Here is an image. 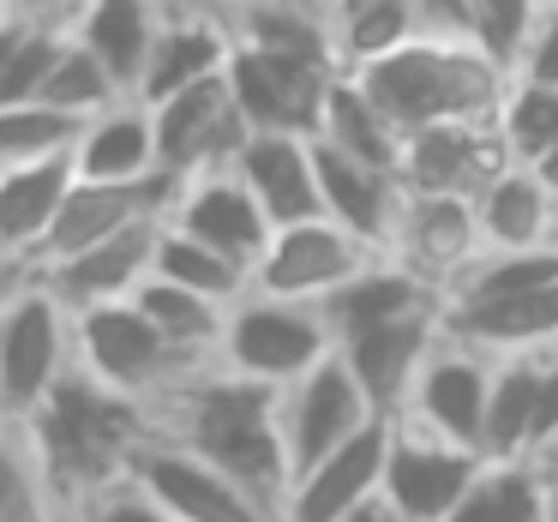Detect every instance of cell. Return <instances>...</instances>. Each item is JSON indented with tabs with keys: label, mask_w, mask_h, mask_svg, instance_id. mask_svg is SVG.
<instances>
[{
	"label": "cell",
	"mask_w": 558,
	"mask_h": 522,
	"mask_svg": "<svg viewBox=\"0 0 558 522\" xmlns=\"http://www.w3.org/2000/svg\"><path fill=\"white\" fill-rule=\"evenodd\" d=\"M150 433V409L121 390L97 385L85 366L61 378V385L43 397V409L25 421V438L37 450V469L49 474L54 498L66 510L78 498L102 493L109 481L126 474V457L138 450V438Z\"/></svg>",
	"instance_id": "7a4b0ae2"
},
{
	"label": "cell",
	"mask_w": 558,
	"mask_h": 522,
	"mask_svg": "<svg viewBox=\"0 0 558 522\" xmlns=\"http://www.w3.org/2000/svg\"><path fill=\"white\" fill-rule=\"evenodd\" d=\"M421 13L414 0H330V43H337V66L361 73V66L397 54L402 43L421 37Z\"/></svg>",
	"instance_id": "1f68e13d"
},
{
	"label": "cell",
	"mask_w": 558,
	"mask_h": 522,
	"mask_svg": "<svg viewBox=\"0 0 558 522\" xmlns=\"http://www.w3.org/2000/svg\"><path fill=\"white\" fill-rule=\"evenodd\" d=\"M493 354L469 349L457 337H438V349L426 354L421 378H414L402 421L426 426L433 438H450L462 450H481L486 433V397H493Z\"/></svg>",
	"instance_id": "7c38bea8"
},
{
	"label": "cell",
	"mask_w": 558,
	"mask_h": 522,
	"mask_svg": "<svg viewBox=\"0 0 558 522\" xmlns=\"http://www.w3.org/2000/svg\"><path fill=\"white\" fill-rule=\"evenodd\" d=\"M133 306H138V313H145L181 354H193V361H217L222 318H229V306H222V301L193 294V289H181V282L145 277V282L133 289Z\"/></svg>",
	"instance_id": "836d02e7"
},
{
	"label": "cell",
	"mask_w": 558,
	"mask_h": 522,
	"mask_svg": "<svg viewBox=\"0 0 558 522\" xmlns=\"http://www.w3.org/2000/svg\"><path fill=\"white\" fill-rule=\"evenodd\" d=\"M73 157H43V162H13L0 169V253L7 258H37L73 193Z\"/></svg>",
	"instance_id": "d4e9b609"
},
{
	"label": "cell",
	"mask_w": 558,
	"mask_h": 522,
	"mask_svg": "<svg viewBox=\"0 0 558 522\" xmlns=\"http://www.w3.org/2000/svg\"><path fill=\"white\" fill-rule=\"evenodd\" d=\"M150 277L181 282V289H193V294H210V301H222V306H234L246 289H253V270H241L234 258H222L217 246H205V241H193V234H181L174 222H162V234H157Z\"/></svg>",
	"instance_id": "d590c367"
},
{
	"label": "cell",
	"mask_w": 558,
	"mask_h": 522,
	"mask_svg": "<svg viewBox=\"0 0 558 522\" xmlns=\"http://www.w3.org/2000/svg\"><path fill=\"white\" fill-rule=\"evenodd\" d=\"M534 19H541V0H474V43L493 61L517 66V49Z\"/></svg>",
	"instance_id": "ab89813d"
},
{
	"label": "cell",
	"mask_w": 558,
	"mask_h": 522,
	"mask_svg": "<svg viewBox=\"0 0 558 522\" xmlns=\"http://www.w3.org/2000/svg\"><path fill=\"white\" fill-rule=\"evenodd\" d=\"M337 349L325 313L306 301H277V294L246 289L222 318V342H217V366L258 385H294L301 373H313L325 354Z\"/></svg>",
	"instance_id": "8992f818"
},
{
	"label": "cell",
	"mask_w": 558,
	"mask_h": 522,
	"mask_svg": "<svg viewBox=\"0 0 558 522\" xmlns=\"http://www.w3.org/2000/svg\"><path fill=\"white\" fill-rule=\"evenodd\" d=\"M73 174L78 181H150V174H162L157 121H150L145 102L126 97L114 109L90 114L73 145Z\"/></svg>",
	"instance_id": "484cf974"
},
{
	"label": "cell",
	"mask_w": 558,
	"mask_h": 522,
	"mask_svg": "<svg viewBox=\"0 0 558 522\" xmlns=\"http://www.w3.org/2000/svg\"><path fill=\"white\" fill-rule=\"evenodd\" d=\"M445 337L469 342V349L510 361V354H553L558 349V282H541L529 294L486 306H457L445 313Z\"/></svg>",
	"instance_id": "603a6c76"
},
{
	"label": "cell",
	"mask_w": 558,
	"mask_h": 522,
	"mask_svg": "<svg viewBox=\"0 0 558 522\" xmlns=\"http://www.w3.org/2000/svg\"><path fill=\"white\" fill-rule=\"evenodd\" d=\"M385 462H390V414H378L349 445H337L330 457H318L313 469L294 474L289 498H282V522H342L366 498H378Z\"/></svg>",
	"instance_id": "9a60e30c"
},
{
	"label": "cell",
	"mask_w": 558,
	"mask_h": 522,
	"mask_svg": "<svg viewBox=\"0 0 558 522\" xmlns=\"http://www.w3.org/2000/svg\"><path fill=\"white\" fill-rule=\"evenodd\" d=\"M150 121H157V162L169 181H193V174L229 169L234 150L246 145V121L229 97V78H205V85L157 102Z\"/></svg>",
	"instance_id": "4fadbf2b"
},
{
	"label": "cell",
	"mask_w": 558,
	"mask_h": 522,
	"mask_svg": "<svg viewBox=\"0 0 558 522\" xmlns=\"http://www.w3.org/2000/svg\"><path fill=\"white\" fill-rule=\"evenodd\" d=\"M546 522H558V462H546Z\"/></svg>",
	"instance_id": "681fc988"
},
{
	"label": "cell",
	"mask_w": 558,
	"mask_h": 522,
	"mask_svg": "<svg viewBox=\"0 0 558 522\" xmlns=\"http://www.w3.org/2000/svg\"><path fill=\"white\" fill-rule=\"evenodd\" d=\"M373 421H378V409L366 402V390L354 385L349 361H342L337 349H330L313 373L282 385V438H289V469L294 474L313 469L318 457H330L337 445H349V438Z\"/></svg>",
	"instance_id": "8fae6325"
},
{
	"label": "cell",
	"mask_w": 558,
	"mask_h": 522,
	"mask_svg": "<svg viewBox=\"0 0 558 522\" xmlns=\"http://www.w3.org/2000/svg\"><path fill=\"white\" fill-rule=\"evenodd\" d=\"M349 78L390 114V126L402 138L445 121H498L510 90L505 61H493L474 37H438V31H421L397 54L361 66Z\"/></svg>",
	"instance_id": "3957f363"
},
{
	"label": "cell",
	"mask_w": 558,
	"mask_h": 522,
	"mask_svg": "<svg viewBox=\"0 0 558 522\" xmlns=\"http://www.w3.org/2000/svg\"><path fill=\"white\" fill-rule=\"evenodd\" d=\"M294 7H330V0H294Z\"/></svg>",
	"instance_id": "db71d44e"
},
{
	"label": "cell",
	"mask_w": 558,
	"mask_h": 522,
	"mask_svg": "<svg viewBox=\"0 0 558 522\" xmlns=\"http://www.w3.org/2000/svg\"><path fill=\"white\" fill-rule=\"evenodd\" d=\"M481 246V222H474V198H438V193H409L402 198L397 234H390V253L397 265H409L414 277H426L438 294L445 282L469 265Z\"/></svg>",
	"instance_id": "ac0fdd59"
},
{
	"label": "cell",
	"mask_w": 558,
	"mask_h": 522,
	"mask_svg": "<svg viewBox=\"0 0 558 522\" xmlns=\"http://www.w3.org/2000/svg\"><path fill=\"white\" fill-rule=\"evenodd\" d=\"M150 433L169 445L205 457L210 469H222L234 486L277 510L289 498V438H282V390L241 378L229 366H205L186 385H174L169 397L150 402Z\"/></svg>",
	"instance_id": "6da1fadb"
},
{
	"label": "cell",
	"mask_w": 558,
	"mask_h": 522,
	"mask_svg": "<svg viewBox=\"0 0 558 522\" xmlns=\"http://www.w3.org/2000/svg\"><path fill=\"white\" fill-rule=\"evenodd\" d=\"M162 222L169 217H145V222H133V229L109 234V241L85 246V253L61 258V265H43L37 277L49 282L73 313H85V306H109V301H133V289L150 277Z\"/></svg>",
	"instance_id": "d6986e66"
},
{
	"label": "cell",
	"mask_w": 558,
	"mask_h": 522,
	"mask_svg": "<svg viewBox=\"0 0 558 522\" xmlns=\"http://www.w3.org/2000/svg\"><path fill=\"white\" fill-rule=\"evenodd\" d=\"M73 337H78V366H85L97 385L121 390V397L145 402V409L157 397H169L174 385H186L193 373L217 366V361H193V354H181L133 301H109V306H85V313H73Z\"/></svg>",
	"instance_id": "277c9868"
},
{
	"label": "cell",
	"mask_w": 558,
	"mask_h": 522,
	"mask_svg": "<svg viewBox=\"0 0 558 522\" xmlns=\"http://www.w3.org/2000/svg\"><path fill=\"white\" fill-rule=\"evenodd\" d=\"M342 522H402V517L385 505V498H366V505H361V510H349Z\"/></svg>",
	"instance_id": "7dc6e473"
},
{
	"label": "cell",
	"mask_w": 558,
	"mask_h": 522,
	"mask_svg": "<svg viewBox=\"0 0 558 522\" xmlns=\"http://www.w3.org/2000/svg\"><path fill=\"white\" fill-rule=\"evenodd\" d=\"M541 7H558V0H541Z\"/></svg>",
	"instance_id": "11a10c76"
},
{
	"label": "cell",
	"mask_w": 558,
	"mask_h": 522,
	"mask_svg": "<svg viewBox=\"0 0 558 522\" xmlns=\"http://www.w3.org/2000/svg\"><path fill=\"white\" fill-rule=\"evenodd\" d=\"M13 13L25 19V25H37V31L73 37V25L85 19V0H13Z\"/></svg>",
	"instance_id": "ee69618b"
},
{
	"label": "cell",
	"mask_w": 558,
	"mask_h": 522,
	"mask_svg": "<svg viewBox=\"0 0 558 522\" xmlns=\"http://www.w3.org/2000/svg\"><path fill=\"white\" fill-rule=\"evenodd\" d=\"M558 450V349L541 361V397H534V462Z\"/></svg>",
	"instance_id": "7bdbcfd3"
},
{
	"label": "cell",
	"mask_w": 558,
	"mask_h": 522,
	"mask_svg": "<svg viewBox=\"0 0 558 522\" xmlns=\"http://www.w3.org/2000/svg\"><path fill=\"white\" fill-rule=\"evenodd\" d=\"M169 222L181 234H193V241L217 246V253L234 258L241 270H253L258 258H265L270 234H277L234 169H210V174L181 181L174 186V205H169Z\"/></svg>",
	"instance_id": "2e32d148"
},
{
	"label": "cell",
	"mask_w": 558,
	"mask_h": 522,
	"mask_svg": "<svg viewBox=\"0 0 558 522\" xmlns=\"http://www.w3.org/2000/svg\"><path fill=\"white\" fill-rule=\"evenodd\" d=\"M318 145H330V150H342V157L366 162V169H385L402 181V145H409V138L390 126V114L378 109L349 73H337V85H330V97H325Z\"/></svg>",
	"instance_id": "f546056e"
},
{
	"label": "cell",
	"mask_w": 558,
	"mask_h": 522,
	"mask_svg": "<svg viewBox=\"0 0 558 522\" xmlns=\"http://www.w3.org/2000/svg\"><path fill=\"white\" fill-rule=\"evenodd\" d=\"M481 450H462L450 438H433L426 426L390 414V462H385V498L402 522H445L457 510V498L469 493V481L481 474Z\"/></svg>",
	"instance_id": "30bf717a"
},
{
	"label": "cell",
	"mask_w": 558,
	"mask_h": 522,
	"mask_svg": "<svg viewBox=\"0 0 558 522\" xmlns=\"http://www.w3.org/2000/svg\"><path fill=\"white\" fill-rule=\"evenodd\" d=\"M373 258H385L378 246H366L361 234H349L342 222L313 217V222H289L270 234L265 258L253 265V289L277 294V301H306L325 306L342 282H354Z\"/></svg>",
	"instance_id": "52a82bcc"
},
{
	"label": "cell",
	"mask_w": 558,
	"mask_h": 522,
	"mask_svg": "<svg viewBox=\"0 0 558 522\" xmlns=\"http://www.w3.org/2000/svg\"><path fill=\"white\" fill-rule=\"evenodd\" d=\"M210 7H217V13H222V19H229V13H234V7H246V0H210Z\"/></svg>",
	"instance_id": "816d5d0a"
},
{
	"label": "cell",
	"mask_w": 558,
	"mask_h": 522,
	"mask_svg": "<svg viewBox=\"0 0 558 522\" xmlns=\"http://www.w3.org/2000/svg\"><path fill=\"white\" fill-rule=\"evenodd\" d=\"M510 169V150L498 121H445L421 126L402 145V193H438V198H481L486 181Z\"/></svg>",
	"instance_id": "5bb4252c"
},
{
	"label": "cell",
	"mask_w": 558,
	"mask_h": 522,
	"mask_svg": "<svg viewBox=\"0 0 558 522\" xmlns=\"http://www.w3.org/2000/svg\"><path fill=\"white\" fill-rule=\"evenodd\" d=\"M234 43L246 49L282 54V61L301 66H325V73H342L337 66V43H330V7H294V0H246L229 13Z\"/></svg>",
	"instance_id": "f1b7e54d"
},
{
	"label": "cell",
	"mask_w": 558,
	"mask_h": 522,
	"mask_svg": "<svg viewBox=\"0 0 558 522\" xmlns=\"http://www.w3.org/2000/svg\"><path fill=\"white\" fill-rule=\"evenodd\" d=\"M66 522H174V517L133 481V474H121V481H109L102 493L78 498V505L66 510Z\"/></svg>",
	"instance_id": "60d3db41"
},
{
	"label": "cell",
	"mask_w": 558,
	"mask_h": 522,
	"mask_svg": "<svg viewBox=\"0 0 558 522\" xmlns=\"http://www.w3.org/2000/svg\"><path fill=\"white\" fill-rule=\"evenodd\" d=\"M541 282H558V246H529V253H474L457 277L445 282V313L457 306H486V301H510L529 294Z\"/></svg>",
	"instance_id": "e575fe53"
},
{
	"label": "cell",
	"mask_w": 558,
	"mask_h": 522,
	"mask_svg": "<svg viewBox=\"0 0 558 522\" xmlns=\"http://www.w3.org/2000/svg\"><path fill=\"white\" fill-rule=\"evenodd\" d=\"M510 78H529V85H553L558 90V7H541V19L529 25L517 49V66Z\"/></svg>",
	"instance_id": "b9f144b4"
},
{
	"label": "cell",
	"mask_w": 558,
	"mask_h": 522,
	"mask_svg": "<svg viewBox=\"0 0 558 522\" xmlns=\"http://www.w3.org/2000/svg\"><path fill=\"white\" fill-rule=\"evenodd\" d=\"M31 277H37V270H31L25 258H7V253H0V313L19 301V289H25Z\"/></svg>",
	"instance_id": "bcb514c9"
},
{
	"label": "cell",
	"mask_w": 558,
	"mask_h": 522,
	"mask_svg": "<svg viewBox=\"0 0 558 522\" xmlns=\"http://www.w3.org/2000/svg\"><path fill=\"white\" fill-rule=\"evenodd\" d=\"M73 366H78L73 306L43 277H31L19 289V301L0 313V421L25 426Z\"/></svg>",
	"instance_id": "5b68a950"
},
{
	"label": "cell",
	"mask_w": 558,
	"mask_h": 522,
	"mask_svg": "<svg viewBox=\"0 0 558 522\" xmlns=\"http://www.w3.org/2000/svg\"><path fill=\"white\" fill-rule=\"evenodd\" d=\"M438 337H445V306H426V313L354 330V337L337 342V354L349 361L354 385L366 390V402H373L378 414H402V402H409L426 354L438 349Z\"/></svg>",
	"instance_id": "e0dca14e"
},
{
	"label": "cell",
	"mask_w": 558,
	"mask_h": 522,
	"mask_svg": "<svg viewBox=\"0 0 558 522\" xmlns=\"http://www.w3.org/2000/svg\"><path fill=\"white\" fill-rule=\"evenodd\" d=\"M445 522H546V462H481Z\"/></svg>",
	"instance_id": "d6a6232c"
},
{
	"label": "cell",
	"mask_w": 558,
	"mask_h": 522,
	"mask_svg": "<svg viewBox=\"0 0 558 522\" xmlns=\"http://www.w3.org/2000/svg\"><path fill=\"white\" fill-rule=\"evenodd\" d=\"M37 102H49V109L73 114V121L85 126L90 114H102V109H114V102H126V90L114 85L109 66H102L97 54L85 49V43L66 37L61 54H54V73H49V85H43Z\"/></svg>",
	"instance_id": "74e56055"
},
{
	"label": "cell",
	"mask_w": 558,
	"mask_h": 522,
	"mask_svg": "<svg viewBox=\"0 0 558 522\" xmlns=\"http://www.w3.org/2000/svg\"><path fill=\"white\" fill-rule=\"evenodd\" d=\"M19 37H25V19H13V25H0V78H7V61H13Z\"/></svg>",
	"instance_id": "c3c4849f"
},
{
	"label": "cell",
	"mask_w": 558,
	"mask_h": 522,
	"mask_svg": "<svg viewBox=\"0 0 558 522\" xmlns=\"http://www.w3.org/2000/svg\"><path fill=\"white\" fill-rule=\"evenodd\" d=\"M229 49H234V31L222 13H210V7L169 13L157 31V43H150L145 78H138V102L157 109V102L181 97V90L205 85V78H222L229 73Z\"/></svg>",
	"instance_id": "ffe728a7"
},
{
	"label": "cell",
	"mask_w": 558,
	"mask_h": 522,
	"mask_svg": "<svg viewBox=\"0 0 558 522\" xmlns=\"http://www.w3.org/2000/svg\"><path fill=\"white\" fill-rule=\"evenodd\" d=\"M157 7H169V13H193V7H210V0H157ZM217 13V7H210Z\"/></svg>",
	"instance_id": "f907efd6"
},
{
	"label": "cell",
	"mask_w": 558,
	"mask_h": 522,
	"mask_svg": "<svg viewBox=\"0 0 558 522\" xmlns=\"http://www.w3.org/2000/svg\"><path fill=\"white\" fill-rule=\"evenodd\" d=\"M222 78H229V97L241 109L246 133H294V138H318L325 97L337 85V73H325V66L282 61V54L246 49V43L229 49V73Z\"/></svg>",
	"instance_id": "9c48e42d"
},
{
	"label": "cell",
	"mask_w": 558,
	"mask_h": 522,
	"mask_svg": "<svg viewBox=\"0 0 558 522\" xmlns=\"http://www.w3.org/2000/svg\"><path fill=\"white\" fill-rule=\"evenodd\" d=\"M313 169H318V205H325V217L342 222L349 234H361L366 246L390 253L402 198H409L397 174L366 169V162H354V157H342V150L318 145V138H313Z\"/></svg>",
	"instance_id": "7402d4cb"
},
{
	"label": "cell",
	"mask_w": 558,
	"mask_h": 522,
	"mask_svg": "<svg viewBox=\"0 0 558 522\" xmlns=\"http://www.w3.org/2000/svg\"><path fill=\"white\" fill-rule=\"evenodd\" d=\"M546 354H510L493 366V397H486V462H534V397H541Z\"/></svg>",
	"instance_id": "4dcf8cb0"
},
{
	"label": "cell",
	"mask_w": 558,
	"mask_h": 522,
	"mask_svg": "<svg viewBox=\"0 0 558 522\" xmlns=\"http://www.w3.org/2000/svg\"><path fill=\"white\" fill-rule=\"evenodd\" d=\"M414 13L438 37H474V0H414Z\"/></svg>",
	"instance_id": "f6af8a7d"
},
{
	"label": "cell",
	"mask_w": 558,
	"mask_h": 522,
	"mask_svg": "<svg viewBox=\"0 0 558 522\" xmlns=\"http://www.w3.org/2000/svg\"><path fill=\"white\" fill-rule=\"evenodd\" d=\"M13 19H19V13H13V0H0V25H13Z\"/></svg>",
	"instance_id": "f5cc1de1"
},
{
	"label": "cell",
	"mask_w": 558,
	"mask_h": 522,
	"mask_svg": "<svg viewBox=\"0 0 558 522\" xmlns=\"http://www.w3.org/2000/svg\"><path fill=\"white\" fill-rule=\"evenodd\" d=\"M426 306H445L438 289L426 277H414L409 265L397 258H373L354 282H342L318 313H325L330 337H354V330H373V325H390V318H409V313H426Z\"/></svg>",
	"instance_id": "4316f807"
},
{
	"label": "cell",
	"mask_w": 558,
	"mask_h": 522,
	"mask_svg": "<svg viewBox=\"0 0 558 522\" xmlns=\"http://www.w3.org/2000/svg\"><path fill=\"white\" fill-rule=\"evenodd\" d=\"M78 121L49 102H0V169L43 157H73Z\"/></svg>",
	"instance_id": "f35d334b"
},
{
	"label": "cell",
	"mask_w": 558,
	"mask_h": 522,
	"mask_svg": "<svg viewBox=\"0 0 558 522\" xmlns=\"http://www.w3.org/2000/svg\"><path fill=\"white\" fill-rule=\"evenodd\" d=\"M486 253H529V246H558V193L546 186L541 169L510 162L498 181L481 186L474 198Z\"/></svg>",
	"instance_id": "cb8c5ba5"
},
{
	"label": "cell",
	"mask_w": 558,
	"mask_h": 522,
	"mask_svg": "<svg viewBox=\"0 0 558 522\" xmlns=\"http://www.w3.org/2000/svg\"><path fill=\"white\" fill-rule=\"evenodd\" d=\"M498 133H505L510 162L541 169V162L558 150V90L553 85H529V78H510L505 109H498Z\"/></svg>",
	"instance_id": "8d00e7d4"
},
{
	"label": "cell",
	"mask_w": 558,
	"mask_h": 522,
	"mask_svg": "<svg viewBox=\"0 0 558 522\" xmlns=\"http://www.w3.org/2000/svg\"><path fill=\"white\" fill-rule=\"evenodd\" d=\"M126 474L169 510L174 522H277V510L258 505L246 486H234L222 469H210L205 457L169 445V438L145 433L138 450L126 457Z\"/></svg>",
	"instance_id": "ba28073f"
},
{
	"label": "cell",
	"mask_w": 558,
	"mask_h": 522,
	"mask_svg": "<svg viewBox=\"0 0 558 522\" xmlns=\"http://www.w3.org/2000/svg\"><path fill=\"white\" fill-rule=\"evenodd\" d=\"M229 169L246 181V193L258 198V210L270 217V229H289V222L325 217V205H318L313 138H294V133H246V145L234 150Z\"/></svg>",
	"instance_id": "44dd1931"
},
{
	"label": "cell",
	"mask_w": 558,
	"mask_h": 522,
	"mask_svg": "<svg viewBox=\"0 0 558 522\" xmlns=\"http://www.w3.org/2000/svg\"><path fill=\"white\" fill-rule=\"evenodd\" d=\"M162 19H169V7H157V0H85V19L73 25V37L109 66V78L126 97H138V78H145Z\"/></svg>",
	"instance_id": "83f0119b"
}]
</instances>
